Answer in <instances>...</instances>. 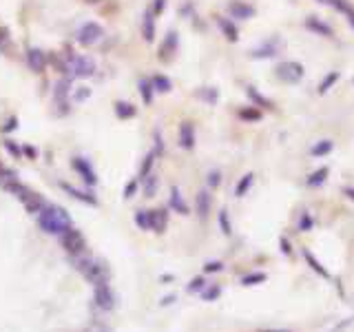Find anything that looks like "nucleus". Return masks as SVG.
<instances>
[{"mask_svg":"<svg viewBox=\"0 0 354 332\" xmlns=\"http://www.w3.org/2000/svg\"><path fill=\"white\" fill-rule=\"evenodd\" d=\"M38 224L51 235H65L69 228H71V219H69L62 208L44 206L40 213H38Z\"/></svg>","mask_w":354,"mask_h":332,"instance_id":"1","label":"nucleus"},{"mask_svg":"<svg viewBox=\"0 0 354 332\" xmlns=\"http://www.w3.org/2000/svg\"><path fill=\"white\" fill-rule=\"evenodd\" d=\"M62 73H67L69 78H91L96 73V62L86 56H78V53H67L60 62Z\"/></svg>","mask_w":354,"mask_h":332,"instance_id":"2","label":"nucleus"},{"mask_svg":"<svg viewBox=\"0 0 354 332\" xmlns=\"http://www.w3.org/2000/svg\"><path fill=\"white\" fill-rule=\"evenodd\" d=\"M104 38V27L100 22H84L75 34V40H78L82 47H93Z\"/></svg>","mask_w":354,"mask_h":332,"instance_id":"3","label":"nucleus"},{"mask_svg":"<svg viewBox=\"0 0 354 332\" xmlns=\"http://www.w3.org/2000/svg\"><path fill=\"white\" fill-rule=\"evenodd\" d=\"M275 75L279 78L281 82H286V85H294V82H299L303 78V67L299 65V62H279L275 69Z\"/></svg>","mask_w":354,"mask_h":332,"instance_id":"4","label":"nucleus"},{"mask_svg":"<svg viewBox=\"0 0 354 332\" xmlns=\"http://www.w3.org/2000/svg\"><path fill=\"white\" fill-rule=\"evenodd\" d=\"M24 60H27L29 69L34 73H42L44 69H47V53L38 47H29L27 53H24Z\"/></svg>","mask_w":354,"mask_h":332,"instance_id":"5","label":"nucleus"},{"mask_svg":"<svg viewBox=\"0 0 354 332\" xmlns=\"http://www.w3.org/2000/svg\"><path fill=\"white\" fill-rule=\"evenodd\" d=\"M69 95H71V78H65L55 85V91H53V100H55V106H62V113L65 116L69 111Z\"/></svg>","mask_w":354,"mask_h":332,"instance_id":"6","label":"nucleus"},{"mask_svg":"<svg viewBox=\"0 0 354 332\" xmlns=\"http://www.w3.org/2000/svg\"><path fill=\"white\" fill-rule=\"evenodd\" d=\"M228 14L230 18H242V20H248V18L255 16V7H250V5L242 3V0H232V3L228 5Z\"/></svg>","mask_w":354,"mask_h":332,"instance_id":"7","label":"nucleus"},{"mask_svg":"<svg viewBox=\"0 0 354 332\" xmlns=\"http://www.w3.org/2000/svg\"><path fill=\"white\" fill-rule=\"evenodd\" d=\"M60 237H62V244H65L71 253H78V251L84 248V239H82V235L78 231H73V228H69L65 235H60Z\"/></svg>","mask_w":354,"mask_h":332,"instance_id":"8","label":"nucleus"},{"mask_svg":"<svg viewBox=\"0 0 354 332\" xmlns=\"http://www.w3.org/2000/svg\"><path fill=\"white\" fill-rule=\"evenodd\" d=\"M306 27L312 31V34H317V36H323V38H330L332 36V27L330 24H326L321 18H317V16H310V18H306Z\"/></svg>","mask_w":354,"mask_h":332,"instance_id":"9","label":"nucleus"},{"mask_svg":"<svg viewBox=\"0 0 354 332\" xmlns=\"http://www.w3.org/2000/svg\"><path fill=\"white\" fill-rule=\"evenodd\" d=\"M71 164H73V169H75V171H78V173L82 175V180H84L86 184H96V171L91 169V164H88L86 159L75 157Z\"/></svg>","mask_w":354,"mask_h":332,"instance_id":"10","label":"nucleus"},{"mask_svg":"<svg viewBox=\"0 0 354 332\" xmlns=\"http://www.w3.org/2000/svg\"><path fill=\"white\" fill-rule=\"evenodd\" d=\"M180 146L188 151L195 146V126L191 122H182L180 126Z\"/></svg>","mask_w":354,"mask_h":332,"instance_id":"11","label":"nucleus"},{"mask_svg":"<svg viewBox=\"0 0 354 332\" xmlns=\"http://www.w3.org/2000/svg\"><path fill=\"white\" fill-rule=\"evenodd\" d=\"M142 36H144V40H146V42L155 40V14H153V11H144Z\"/></svg>","mask_w":354,"mask_h":332,"instance_id":"12","label":"nucleus"},{"mask_svg":"<svg viewBox=\"0 0 354 332\" xmlns=\"http://www.w3.org/2000/svg\"><path fill=\"white\" fill-rule=\"evenodd\" d=\"M326 5H330V7L341 11L343 16H347V20H350V24L354 27V7L347 3V0H326Z\"/></svg>","mask_w":354,"mask_h":332,"instance_id":"13","label":"nucleus"},{"mask_svg":"<svg viewBox=\"0 0 354 332\" xmlns=\"http://www.w3.org/2000/svg\"><path fill=\"white\" fill-rule=\"evenodd\" d=\"M175 49H177V34H175V31H168L166 40H164V42H162V47H160V58H162V60H166L168 56H173V53H175Z\"/></svg>","mask_w":354,"mask_h":332,"instance_id":"14","label":"nucleus"},{"mask_svg":"<svg viewBox=\"0 0 354 332\" xmlns=\"http://www.w3.org/2000/svg\"><path fill=\"white\" fill-rule=\"evenodd\" d=\"M277 53V40H268L266 44H261V47L252 49V58H273V56Z\"/></svg>","mask_w":354,"mask_h":332,"instance_id":"15","label":"nucleus"},{"mask_svg":"<svg viewBox=\"0 0 354 332\" xmlns=\"http://www.w3.org/2000/svg\"><path fill=\"white\" fill-rule=\"evenodd\" d=\"M113 111H115V116L120 120H129L135 116V106L131 104V102H124V100H117L115 106H113Z\"/></svg>","mask_w":354,"mask_h":332,"instance_id":"16","label":"nucleus"},{"mask_svg":"<svg viewBox=\"0 0 354 332\" xmlns=\"http://www.w3.org/2000/svg\"><path fill=\"white\" fill-rule=\"evenodd\" d=\"M219 27H221V31H224V36L228 38L230 42H237L239 31H237V27H235V22L228 20V18H219Z\"/></svg>","mask_w":354,"mask_h":332,"instance_id":"17","label":"nucleus"},{"mask_svg":"<svg viewBox=\"0 0 354 332\" xmlns=\"http://www.w3.org/2000/svg\"><path fill=\"white\" fill-rule=\"evenodd\" d=\"M140 95H142V102L144 104H151V102H153V93H155V89H153V82L151 80H140Z\"/></svg>","mask_w":354,"mask_h":332,"instance_id":"18","label":"nucleus"},{"mask_svg":"<svg viewBox=\"0 0 354 332\" xmlns=\"http://www.w3.org/2000/svg\"><path fill=\"white\" fill-rule=\"evenodd\" d=\"M151 82H153L155 91H160V93H168L170 89H173V82H170V78H166V75H153Z\"/></svg>","mask_w":354,"mask_h":332,"instance_id":"19","label":"nucleus"},{"mask_svg":"<svg viewBox=\"0 0 354 332\" xmlns=\"http://www.w3.org/2000/svg\"><path fill=\"white\" fill-rule=\"evenodd\" d=\"M334 149V144H332V140H321V142H317L312 146V155L314 157H321V155H328Z\"/></svg>","mask_w":354,"mask_h":332,"instance_id":"20","label":"nucleus"},{"mask_svg":"<svg viewBox=\"0 0 354 332\" xmlns=\"http://www.w3.org/2000/svg\"><path fill=\"white\" fill-rule=\"evenodd\" d=\"M208 208H211V195L206 193V190H201V193L197 195V210L201 217L208 215Z\"/></svg>","mask_w":354,"mask_h":332,"instance_id":"21","label":"nucleus"},{"mask_svg":"<svg viewBox=\"0 0 354 332\" xmlns=\"http://www.w3.org/2000/svg\"><path fill=\"white\" fill-rule=\"evenodd\" d=\"M339 78H341V75H339V71H332V73H328L326 78H323V82H321V85H319V93H328V91H330V89L334 87V82H337Z\"/></svg>","mask_w":354,"mask_h":332,"instance_id":"22","label":"nucleus"},{"mask_svg":"<svg viewBox=\"0 0 354 332\" xmlns=\"http://www.w3.org/2000/svg\"><path fill=\"white\" fill-rule=\"evenodd\" d=\"M239 118L246 120V122H257V120H261V111L259 108H242Z\"/></svg>","mask_w":354,"mask_h":332,"instance_id":"23","label":"nucleus"},{"mask_svg":"<svg viewBox=\"0 0 354 332\" xmlns=\"http://www.w3.org/2000/svg\"><path fill=\"white\" fill-rule=\"evenodd\" d=\"M170 206H173L175 210H180V213H186V204L184 200H182V195H180V190L173 188V195H170Z\"/></svg>","mask_w":354,"mask_h":332,"instance_id":"24","label":"nucleus"},{"mask_svg":"<svg viewBox=\"0 0 354 332\" xmlns=\"http://www.w3.org/2000/svg\"><path fill=\"white\" fill-rule=\"evenodd\" d=\"M65 190H69L73 197H78L80 202H86V204H96V197L93 195H86V193H82V190H75V188H71V186H67L65 184Z\"/></svg>","mask_w":354,"mask_h":332,"instance_id":"25","label":"nucleus"},{"mask_svg":"<svg viewBox=\"0 0 354 332\" xmlns=\"http://www.w3.org/2000/svg\"><path fill=\"white\" fill-rule=\"evenodd\" d=\"M248 95H250V98L257 102V104H261V106H266V108H273V102H270V100H266L263 95H261V93H257L252 87H248Z\"/></svg>","mask_w":354,"mask_h":332,"instance_id":"26","label":"nucleus"},{"mask_svg":"<svg viewBox=\"0 0 354 332\" xmlns=\"http://www.w3.org/2000/svg\"><path fill=\"white\" fill-rule=\"evenodd\" d=\"M11 47V38H9V31L5 27H0V53H5Z\"/></svg>","mask_w":354,"mask_h":332,"instance_id":"27","label":"nucleus"},{"mask_svg":"<svg viewBox=\"0 0 354 332\" xmlns=\"http://www.w3.org/2000/svg\"><path fill=\"white\" fill-rule=\"evenodd\" d=\"M326 175H328V169H319L317 173H312V175H310L308 184H310V186H319V184L326 180Z\"/></svg>","mask_w":354,"mask_h":332,"instance_id":"28","label":"nucleus"},{"mask_svg":"<svg viewBox=\"0 0 354 332\" xmlns=\"http://www.w3.org/2000/svg\"><path fill=\"white\" fill-rule=\"evenodd\" d=\"M155 155H157V153H149V155L144 157V162H142V171H140L142 177H146V175L151 173V166H153V162H155Z\"/></svg>","mask_w":354,"mask_h":332,"instance_id":"29","label":"nucleus"},{"mask_svg":"<svg viewBox=\"0 0 354 332\" xmlns=\"http://www.w3.org/2000/svg\"><path fill=\"white\" fill-rule=\"evenodd\" d=\"M144 180H146V182H144V190H146V195L151 197L155 193V188H157V177L155 175H146Z\"/></svg>","mask_w":354,"mask_h":332,"instance_id":"30","label":"nucleus"},{"mask_svg":"<svg viewBox=\"0 0 354 332\" xmlns=\"http://www.w3.org/2000/svg\"><path fill=\"white\" fill-rule=\"evenodd\" d=\"M250 184H252V175H246V177H244V182H239V184H237V195L242 197V195L246 193V190H248Z\"/></svg>","mask_w":354,"mask_h":332,"instance_id":"31","label":"nucleus"},{"mask_svg":"<svg viewBox=\"0 0 354 332\" xmlns=\"http://www.w3.org/2000/svg\"><path fill=\"white\" fill-rule=\"evenodd\" d=\"M5 149H7L11 155H22V149L14 144V140H5Z\"/></svg>","mask_w":354,"mask_h":332,"instance_id":"32","label":"nucleus"},{"mask_svg":"<svg viewBox=\"0 0 354 332\" xmlns=\"http://www.w3.org/2000/svg\"><path fill=\"white\" fill-rule=\"evenodd\" d=\"M88 95H91V91H88V89H86V87H80V89H78V91H75V93H73V98H75V102H82V100H86V98H88Z\"/></svg>","mask_w":354,"mask_h":332,"instance_id":"33","label":"nucleus"},{"mask_svg":"<svg viewBox=\"0 0 354 332\" xmlns=\"http://www.w3.org/2000/svg\"><path fill=\"white\" fill-rule=\"evenodd\" d=\"M164 7H166V0H153V9H151V11H153L155 16H160L164 11Z\"/></svg>","mask_w":354,"mask_h":332,"instance_id":"34","label":"nucleus"},{"mask_svg":"<svg viewBox=\"0 0 354 332\" xmlns=\"http://www.w3.org/2000/svg\"><path fill=\"white\" fill-rule=\"evenodd\" d=\"M201 98L208 100V102H211V104H213V102L217 100V91H215V89H211V91H204V93H201Z\"/></svg>","mask_w":354,"mask_h":332,"instance_id":"35","label":"nucleus"},{"mask_svg":"<svg viewBox=\"0 0 354 332\" xmlns=\"http://www.w3.org/2000/svg\"><path fill=\"white\" fill-rule=\"evenodd\" d=\"M16 126H18V118H14V116H11V118L7 120V124L3 126V131H14Z\"/></svg>","mask_w":354,"mask_h":332,"instance_id":"36","label":"nucleus"},{"mask_svg":"<svg viewBox=\"0 0 354 332\" xmlns=\"http://www.w3.org/2000/svg\"><path fill=\"white\" fill-rule=\"evenodd\" d=\"M219 222H221V226H224V231H226V233H230V226H228V217H226V213H221Z\"/></svg>","mask_w":354,"mask_h":332,"instance_id":"37","label":"nucleus"},{"mask_svg":"<svg viewBox=\"0 0 354 332\" xmlns=\"http://www.w3.org/2000/svg\"><path fill=\"white\" fill-rule=\"evenodd\" d=\"M208 182H211V186H217V184H219V173H217V171H213L211 177H208Z\"/></svg>","mask_w":354,"mask_h":332,"instance_id":"38","label":"nucleus"},{"mask_svg":"<svg viewBox=\"0 0 354 332\" xmlns=\"http://www.w3.org/2000/svg\"><path fill=\"white\" fill-rule=\"evenodd\" d=\"M135 188H137V184H135V182H131L129 186H126V190H124L126 197H131V195H133V190H135Z\"/></svg>","mask_w":354,"mask_h":332,"instance_id":"39","label":"nucleus"},{"mask_svg":"<svg viewBox=\"0 0 354 332\" xmlns=\"http://www.w3.org/2000/svg\"><path fill=\"white\" fill-rule=\"evenodd\" d=\"M84 3H86V5H98L100 0H84Z\"/></svg>","mask_w":354,"mask_h":332,"instance_id":"40","label":"nucleus"},{"mask_svg":"<svg viewBox=\"0 0 354 332\" xmlns=\"http://www.w3.org/2000/svg\"><path fill=\"white\" fill-rule=\"evenodd\" d=\"M347 195H350V197H352V200H354V190H347Z\"/></svg>","mask_w":354,"mask_h":332,"instance_id":"41","label":"nucleus"},{"mask_svg":"<svg viewBox=\"0 0 354 332\" xmlns=\"http://www.w3.org/2000/svg\"><path fill=\"white\" fill-rule=\"evenodd\" d=\"M317 3H321V5H326V0H317Z\"/></svg>","mask_w":354,"mask_h":332,"instance_id":"42","label":"nucleus"}]
</instances>
